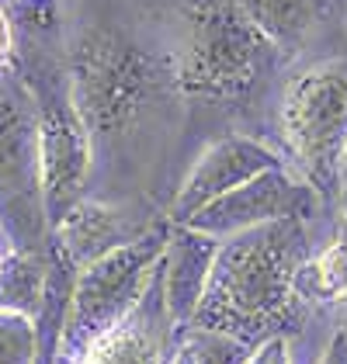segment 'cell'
<instances>
[{
  "label": "cell",
  "instance_id": "obj_1",
  "mask_svg": "<svg viewBox=\"0 0 347 364\" xmlns=\"http://www.w3.org/2000/svg\"><path fill=\"white\" fill-rule=\"evenodd\" d=\"M309 257L302 219L257 225L219 240V253L191 326L230 333L247 343H267L299 330L306 306L295 295V274Z\"/></svg>",
  "mask_w": 347,
  "mask_h": 364
},
{
  "label": "cell",
  "instance_id": "obj_2",
  "mask_svg": "<svg viewBox=\"0 0 347 364\" xmlns=\"http://www.w3.org/2000/svg\"><path fill=\"white\" fill-rule=\"evenodd\" d=\"M177 7L181 42L171 70L184 97L240 101L257 94L278 70L282 49L236 0H177Z\"/></svg>",
  "mask_w": 347,
  "mask_h": 364
},
{
  "label": "cell",
  "instance_id": "obj_3",
  "mask_svg": "<svg viewBox=\"0 0 347 364\" xmlns=\"http://www.w3.org/2000/svg\"><path fill=\"white\" fill-rule=\"evenodd\" d=\"M66 66L90 139L125 136L160 87L174 84V70L105 18L66 28Z\"/></svg>",
  "mask_w": 347,
  "mask_h": 364
},
{
  "label": "cell",
  "instance_id": "obj_4",
  "mask_svg": "<svg viewBox=\"0 0 347 364\" xmlns=\"http://www.w3.org/2000/svg\"><path fill=\"white\" fill-rule=\"evenodd\" d=\"M14 66L21 70L35 97V112H38L42 195H46L49 232H53L84 201L94 139L73 97L70 66H66V38L63 42L14 38Z\"/></svg>",
  "mask_w": 347,
  "mask_h": 364
},
{
  "label": "cell",
  "instance_id": "obj_5",
  "mask_svg": "<svg viewBox=\"0 0 347 364\" xmlns=\"http://www.w3.org/2000/svg\"><path fill=\"white\" fill-rule=\"evenodd\" d=\"M282 136L295 173L319 198L341 195L347 170V59L295 73L282 94Z\"/></svg>",
  "mask_w": 347,
  "mask_h": 364
},
{
  "label": "cell",
  "instance_id": "obj_6",
  "mask_svg": "<svg viewBox=\"0 0 347 364\" xmlns=\"http://www.w3.org/2000/svg\"><path fill=\"white\" fill-rule=\"evenodd\" d=\"M0 225L14 253L49 250L38 112L14 59L0 66Z\"/></svg>",
  "mask_w": 347,
  "mask_h": 364
},
{
  "label": "cell",
  "instance_id": "obj_7",
  "mask_svg": "<svg viewBox=\"0 0 347 364\" xmlns=\"http://www.w3.org/2000/svg\"><path fill=\"white\" fill-rule=\"evenodd\" d=\"M167 229H146L136 243L118 247L77 274L59 340V364H77L94 340H101L136 309L167 253Z\"/></svg>",
  "mask_w": 347,
  "mask_h": 364
},
{
  "label": "cell",
  "instance_id": "obj_8",
  "mask_svg": "<svg viewBox=\"0 0 347 364\" xmlns=\"http://www.w3.org/2000/svg\"><path fill=\"white\" fill-rule=\"evenodd\" d=\"M319 205H323V198L295 170L274 167L254 181H247L243 188L230 191L226 198L212 201L208 208L191 215L184 225L198 229L205 236H215V240H230L236 232L285 223V219L309 223L313 215H319Z\"/></svg>",
  "mask_w": 347,
  "mask_h": 364
},
{
  "label": "cell",
  "instance_id": "obj_9",
  "mask_svg": "<svg viewBox=\"0 0 347 364\" xmlns=\"http://www.w3.org/2000/svg\"><path fill=\"white\" fill-rule=\"evenodd\" d=\"M274 167H285V160L250 136H226L215 146H208L202 160L191 167L188 181L181 184V191L171 205V223L184 225L191 215H198L212 201L226 198L230 191L243 188L247 181H254L260 173Z\"/></svg>",
  "mask_w": 347,
  "mask_h": 364
},
{
  "label": "cell",
  "instance_id": "obj_10",
  "mask_svg": "<svg viewBox=\"0 0 347 364\" xmlns=\"http://www.w3.org/2000/svg\"><path fill=\"white\" fill-rule=\"evenodd\" d=\"M181 340L184 336L174 330L164 302V271L156 267L136 309L101 340H94L77 364H174Z\"/></svg>",
  "mask_w": 347,
  "mask_h": 364
},
{
  "label": "cell",
  "instance_id": "obj_11",
  "mask_svg": "<svg viewBox=\"0 0 347 364\" xmlns=\"http://www.w3.org/2000/svg\"><path fill=\"white\" fill-rule=\"evenodd\" d=\"M219 253V240L205 236L191 225H174L171 223V240H167V253H164V302H167V316H171L174 330L184 336L195 323V312L202 306L205 284L212 274Z\"/></svg>",
  "mask_w": 347,
  "mask_h": 364
},
{
  "label": "cell",
  "instance_id": "obj_12",
  "mask_svg": "<svg viewBox=\"0 0 347 364\" xmlns=\"http://www.w3.org/2000/svg\"><path fill=\"white\" fill-rule=\"evenodd\" d=\"M143 236V229L129 223V215L122 208L101 205V201H80L63 223L53 229L49 243L56 247L73 267L77 274L90 267L94 260L108 257L118 247H129Z\"/></svg>",
  "mask_w": 347,
  "mask_h": 364
},
{
  "label": "cell",
  "instance_id": "obj_13",
  "mask_svg": "<svg viewBox=\"0 0 347 364\" xmlns=\"http://www.w3.org/2000/svg\"><path fill=\"white\" fill-rule=\"evenodd\" d=\"M236 4L282 53H292L323 18L330 0H236Z\"/></svg>",
  "mask_w": 347,
  "mask_h": 364
},
{
  "label": "cell",
  "instance_id": "obj_14",
  "mask_svg": "<svg viewBox=\"0 0 347 364\" xmlns=\"http://www.w3.org/2000/svg\"><path fill=\"white\" fill-rule=\"evenodd\" d=\"M49 288V250L11 253L0 260V312L38 319Z\"/></svg>",
  "mask_w": 347,
  "mask_h": 364
},
{
  "label": "cell",
  "instance_id": "obj_15",
  "mask_svg": "<svg viewBox=\"0 0 347 364\" xmlns=\"http://www.w3.org/2000/svg\"><path fill=\"white\" fill-rule=\"evenodd\" d=\"M295 295L302 306L347 299V236L330 240L323 250L309 253L295 274Z\"/></svg>",
  "mask_w": 347,
  "mask_h": 364
},
{
  "label": "cell",
  "instance_id": "obj_16",
  "mask_svg": "<svg viewBox=\"0 0 347 364\" xmlns=\"http://www.w3.org/2000/svg\"><path fill=\"white\" fill-rule=\"evenodd\" d=\"M181 343L191 354V364H250L257 354V343L236 340L230 333H215V330H202V326H191Z\"/></svg>",
  "mask_w": 347,
  "mask_h": 364
},
{
  "label": "cell",
  "instance_id": "obj_17",
  "mask_svg": "<svg viewBox=\"0 0 347 364\" xmlns=\"http://www.w3.org/2000/svg\"><path fill=\"white\" fill-rule=\"evenodd\" d=\"M38 336L35 319L18 312H0V364H35Z\"/></svg>",
  "mask_w": 347,
  "mask_h": 364
},
{
  "label": "cell",
  "instance_id": "obj_18",
  "mask_svg": "<svg viewBox=\"0 0 347 364\" xmlns=\"http://www.w3.org/2000/svg\"><path fill=\"white\" fill-rule=\"evenodd\" d=\"M250 364H289V347H285V336H274V340L260 343Z\"/></svg>",
  "mask_w": 347,
  "mask_h": 364
},
{
  "label": "cell",
  "instance_id": "obj_19",
  "mask_svg": "<svg viewBox=\"0 0 347 364\" xmlns=\"http://www.w3.org/2000/svg\"><path fill=\"white\" fill-rule=\"evenodd\" d=\"M11 59H14V28H11L4 7H0V66H7Z\"/></svg>",
  "mask_w": 347,
  "mask_h": 364
},
{
  "label": "cell",
  "instance_id": "obj_20",
  "mask_svg": "<svg viewBox=\"0 0 347 364\" xmlns=\"http://www.w3.org/2000/svg\"><path fill=\"white\" fill-rule=\"evenodd\" d=\"M319 364H347V333L344 330L333 336V343L326 347V354H323V361Z\"/></svg>",
  "mask_w": 347,
  "mask_h": 364
},
{
  "label": "cell",
  "instance_id": "obj_21",
  "mask_svg": "<svg viewBox=\"0 0 347 364\" xmlns=\"http://www.w3.org/2000/svg\"><path fill=\"white\" fill-rule=\"evenodd\" d=\"M14 247H11V240H7V232H4V225H0V257H11Z\"/></svg>",
  "mask_w": 347,
  "mask_h": 364
},
{
  "label": "cell",
  "instance_id": "obj_22",
  "mask_svg": "<svg viewBox=\"0 0 347 364\" xmlns=\"http://www.w3.org/2000/svg\"><path fill=\"white\" fill-rule=\"evenodd\" d=\"M337 201H341V212H344V219H347V173H344V184H341V195H337Z\"/></svg>",
  "mask_w": 347,
  "mask_h": 364
},
{
  "label": "cell",
  "instance_id": "obj_23",
  "mask_svg": "<svg viewBox=\"0 0 347 364\" xmlns=\"http://www.w3.org/2000/svg\"><path fill=\"white\" fill-rule=\"evenodd\" d=\"M174 364H191V354L184 350V343H181V350H177V358H174Z\"/></svg>",
  "mask_w": 347,
  "mask_h": 364
},
{
  "label": "cell",
  "instance_id": "obj_24",
  "mask_svg": "<svg viewBox=\"0 0 347 364\" xmlns=\"http://www.w3.org/2000/svg\"><path fill=\"white\" fill-rule=\"evenodd\" d=\"M4 4H11V0H0V7H4Z\"/></svg>",
  "mask_w": 347,
  "mask_h": 364
},
{
  "label": "cell",
  "instance_id": "obj_25",
  "mask_svg": "<svg viewBox=\"0 0 347 364\" xmlns=\"http://www.w3.org/2000/svg\"><path fill=\"white\" fill-rule=\"evenodd\" d=\"M0 260H4V257H0Z\"/></svg>",
  "mask_w": 347,
  "mask_h": 364
},
{
  "label": "cell",
  "instance_id": "obj_26",
  "mask_svg": "<svg viewBox=\"0 0 347 364\" xmlns=\"http://www.w3.org/2000/svg\"><path fill=\"white\" fill-rule=\"evenodd\" d=\"M344 173H347V170H344Z\"/></svg>",
  "mask_w": 347,
  "mask_h": 364
}]
</instances>
